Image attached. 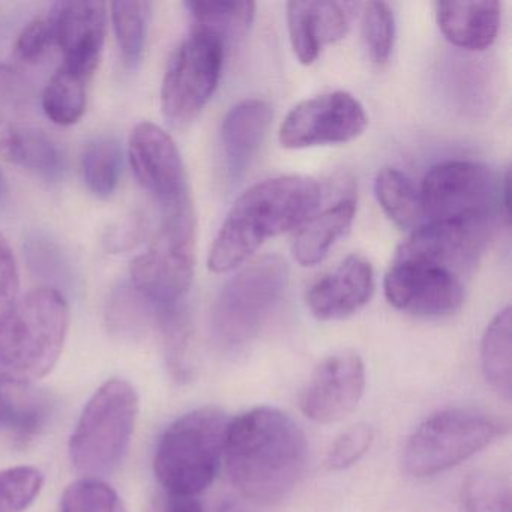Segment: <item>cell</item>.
Masks as SVG:
<instances>
[{"label":"cell","mask_w":512,"mask_h":512,"mask_svg":"<svg viewBox=\"0 0 512 512\" xmlns=\"http://www.w3.org/2000/svg\"><path fill=\"white\" fill-rule=\"evenodd\" d=\"M308 443L295 419L262 406L232 418L227 433V473L236 490L262 505L286 499L307 467Z\"/></svg>","instance_id":"cell-1"},{"label":"cell","mask_w":512,"mask_h":512,"mask_svg":"<svg viewBox=\"0 0 512 512\" xmlns=\"http://www.w3.org/2000/svg\"><path fill=\"white\" fill-rule=\"evenodd\" d=\"M322 202V188L305 176H280L245 191L224 220L208 266L226 274L241 266L268 238L307 223Z\"/></svg>","instance_id":"cell-2"},{"label":"cell","mask_w":512,"mask_h":512,"mask_svg":"<svg viewBox=\"0 0 512 512\" xmlns=\"http://www.w3.org/2000/svg\"><path fill=\"white\" fill-rule=\"evenodd\" d=\"M70 328V307L59 290L23 296L0 322V382L34 383L58 364Z\"/></svg>","instance_id":"cell-3"},{"label":"cell","mask_w":512,"mask_h":512,"mask_svg":"<svg viewBox=\"0 0 512 512\" xmlns=\"http://www.w3.org/2000/svg\"><path fill=\"white\" fill-rule=\"evenodd\" d=\"M230 422L224 410L200 407L164 431L154 458L164 491L196 497L212 484L224 460Z\"/></svg>","instance_id":"cell-4"},{"label":"cell","mask_w":512,"mask_h":512,"mask_svg":"<svg viewBox=\"0 0 512 512\" xmlns=\"http://www.w3.org/2000/svg\"><path fill=\"white\" fill-rule=\"evenodd\" d=\"M139 415V397L127 380H107L86 404L70 439V458L83 478L101 479L124 460Z\"/></svg>","instance_id":"cell-5"},{"label":"cell","mask_w":512,"mask_h":512,"mask_svg":"<svg viewBox=\"0 0 512 512\" xmlns=\"http://www.w3.org/2000/svg\"><path fill=\"white\" fill-rule=\"evenodd\" d=\"M508 422L473 409H448L425 419L407 440L403 466L427 478L457 466L508 433Z\"/></svg>","instance_id":"cell-6"},{"label":"cell","mask_w":512,"mask_h":512,"mask_svg":"<svg viewBox=\"0 0 512 512\" xmlns=\"http://www.w3.org/2000/svg\"><path fill=\"white\" fill-rule=\"evenodd\" d=\"M289 269L278 256H266L224 284L212 307V334L224 350L250 343L286 289Z\"/></svg>","instance_id":"cell-7"},{"label":"cell","mask_w":512,"mask_h":512,"mask_svg":"<svg viewBox=\"0 0 512 512\" xmlns=\"http://www.w3.org/2000/svg\"><path fill=\"white\" fill-rule=\"evenodd\" d=\"M161 226L146 253L131 263V286L160 307L179 305L190 289L196 263L193 202L161 212Z\"/></svg>","instance_id":"cell-8"},{"label":"cell","mask_w":512,"mask_h":512,"mask_svg":"<svg viewBox=\"0 0 512 512\" xmlns=\"http://www.w3.org/2000/svg\"><path fill=\"white\" fill-rule=\"evenodd\" d=\"M419 199L427 221L494 218L496 209L508 218L509 172L499 182L482 164L446 161L428 170Z\"/></svg>","instance_id":"cell-9"},{"label":"cell","mask_w":512,"mask_h":512,"mask_svg":"<svg viewBox=\"0 0 512 512\" xmlns=\"http://www.w3.org/2000/svg\"><path fill=\"white\" fill-rule=\"evenodd\" d=\"M224 46L205 32L193 34L175 50L161 86V109L175 125L193 122L220 83Z\"/></svg>","instance_id":"cell-10"},{"label":"cell","mask_w":512,"mask_h":512,"mask_svg":"<svg viewBox=\"0 0 512 512\" xmlns=\"http://www.w3.org/2000/svg\"><path fill=\"white\" fill-rule=\"evenodd\" d=\"M493 218L428 221L410 232L395 259L418 260L463 278L478 265L487 248Z\"/></svg>","instance_id":"cell-11"},{"label":"cell","mask_w":512,"mask_h":512,"mask_svg":"<svg viewBox=\"0 0 512 512\" xmlns=\"http://www.w3.org/2000/svg\"><path fill=\"white\" fill-rule=\"evenodd\" d=\"M368 125L362 104L347 92H329L299 103L278 133L286 149L340 145L358 139Z\"/></svg>","instance_id":"cell-12"},{"label":"cell","mask_w":512,"mask_h":512,"mask_svg":"<svg viewBox=\"0 0 512 512\" xmlns=\"http://www.w3.org/2000/svg\"><path fill=\"white\" fill-rule=\"evenodd\" d=\"M128 158L137 181L161 212L191 202L178 146L163 128L151 122L136 125L128 139Z\"/></svg>","instance_id":"cell-13"},{"label":"cell","mask_w":512,"mask_h":512,"mask_svg":"<svg viewBox=\"0 0 512 512\" xmlns=\"http://www.w3.org/2000/svg\"><path fill=\"white\" fill-rule=\"evenodd\" d=\"M383 287L392 307L419 317L455 313L466 296L463 280L418 260L395 259Z\"/></svg>","instance_id":"cell-14"},{"label":"cell","mask_w":512,"mask_h":512,"mask_svg":"<svg viewBox=\"0 0 512 512\" xmlns=\"http://www.w3.org/2000/svg\"><path fill=\"white\" fill-rule=\"evenodd\" d=\"M365 367L353 350L329 355L311 374L299 398L302 413L311 421L331 424L346 418L361 401Z\"/></svg>","instance_id":"cell-15"},{"label":"cell","mask_w":512,"mask_h":512,"mask_svg":"<svg viewBox=\"0 0 512 512\" xmlns=\"http://www.w3.org/2000/svg\"><path fill=\"white\" fill-rule=\"evenodd\" d=\"M56 47L62 52L61 67L88 80L100 64L107 29L104 2H56L50 8Z\"/></svg>","instance_id":"cell-16"},{"label":"cell","mask_w":512,"mask_h":512,"mask_svg":"<svg viewBox=\"0 0 512 512\" xmlns=\"http://www.w3.org/2000/svg\"><path fill=\"white\" fill-rule=\"evenodd\" d=\"M374 292V272L365 257L352 254L307 292L311 314L322 322L341 320L361 310Z\"/></svg>","instance_id":"cell-17"},{"label":"cell","mask_w":512,"mask_h":512,"mask_svg":"<svg viewBox=\"0 0 512 512\" xmlns=\"http://www.w3.org/2000/svg\"><path fill=\"white\" fill-rule=\"evenodd\" d=\"M350 4L340 2H289L287 26L296 58L311 65L325 44L346 37L350 25Z\"/></svg>","instance_id":"cell-18"},{"label":"cell","mask_w":512,"mask_h":512,"mask_svg":"<svg viewBox=\"0 0 512 512\" xmlns=\"http://www.w3.org/2000/svg\"><path fill=\"white\" fill-rule=\"evenodd\" d=\"M272 116L271 104L259 98L241 101L227 112L221 127V145L233 176L242 175L259 151Z\"/></svg>","instance_id":"cell-19"},{"label":"cell","mask_w":512,"mask_h":512,"mask_svg":"<svg viewBox=\"0 0 512 512\" xmlns=\"http://www.w3.org/2000/svg\"><path fill=\"white\" fill-rule=\"evenodd\" d=\"M0 154L10 163L46 179L58 181L64 176L67 160L53 137L31 125L0 124Z\"/></svg>","instance_id":"cell-20"},{"label":"cell","mask_w":512,"mask_h":512,"mask_svg":"<svg viewBox=\"0 0 512 512\" xmlns=\"http://www.w3.org/2000/svg\"><path fill=\"white\" fill-rule=\"evenodd\" d=\"M437 23L446 40L460 49L482 52L496 41L500 28V4L484 2H439Z\"/></svg>","instance_id":"cell-21"},{"label":"cell","mask_w":512,"mask_h":512,"mask_svg":"<svg viewBox=\"0 0 512 512\" xmlns=\"http://www.w3.org/2000/svg\"><path fill=\"white\" fill-rule=\"evenodd\" d=\"M55 401L32 383L0 382V428L17 442L40 436L52 418Z\"/></svg>","instance_id":"cell-22"},{"label":"cell","mask_w":512,"mask_h":512,"mask_svg":"<svg viewBox=\"0 0 512 512\" xmlns=\"http://www.w3.org/2000/svg\"><path fill=\"white\" fill-rule=\"evenodd\" d=\"M355 214V199L344 197L331 208L308 220L293 242L292 253L296 262L305 268L319 265L335 242L349 232Z\"/></svg>","instance_id":"cell-23"},{"label":"cell","mask_w":512,"mask_h":512,"mask_svg":"<svg viewBox=\"0 0 512 512\" xmlns=\"http://www.w3.org/2000/svg\"><path fill=\"white\" fill-rule=\"evenodd\" d=\"M512 314L511 308L496 314L485 329L481 344L482 373L491 388L511 400L512 394Z\"/></svg>","instance_id":"cell-24"},{"label":"cell","mask_w":512,"mask_h":512,"mask_svg":"<svg viewBox=\"0 0 512 512\" xmlns=\"http://www.w3.org/2000/svg\"><path fill=\"white\" fill-rule=\"evenodd\" d=\"M193 17L194 31L205 32L227 43L247 34L256 17L254 2H185Z\"/></svg>","instance_id":"cell-25"},{"label":"cell","mask_w":512,"mask_h":512,"mask_svg":"<svg viewBox=\"0 0 512 512\" xmlns=\"http://www.w3.org/2000/svg\"><path fill=\"white\" fill-rule=\"evenodd\" d=\"M374 194L389 220L401 230L413 232L421 226V199L412 181L400 170L385 167L374 179Z\"/></svg>","instance_id":"cell-26"},{"label":"cell","mask_w":512,"mask_h":512,"mask_svg":"<svg viewBox=\"0 0 512 512\" xmlns=\"http://www.w3.org/2000/svg\"><path fill=\"white\" fill-rule=\"evenodd\" d=\"M154 302L140 295L131 284L113 293L107 310V323L110 331L118 337L139 340L148 334L149 329L157 328L161 311Z\"/></svg>","instance_id":"cell-27"},{"label":"cell","mask_w":512,"mask_h":512,"mask_svg":"<svg viewBox=\"0 0 512 512\" xmlns=\"http://www.w3.org/2000/svg\"><path fill=\"white\" fill-rule=\"evenodd\" d=\"M124 152L118 140L100 137L86 145L82 154V176L94 196L107 199L118 188Z\"/></svg>","instance_id":"cell-28"},{"label":"cell","mask_w":512,"mask_h":512,"mask_svg":"<svg viewBox=\"0 0 512 512\" xmlns=\"http://www.w3.org/2000/svg\"><path fill=\"white\" fill-rule=\"evenodd\" d=\"M151 2L121 0L112 4V22L125 65L136 68L145 53Z\"/></svg>","instance_id":"cell-29"},{"label":"cell","mask_w":512,"mask_h":512,"mask_svg":"<svg viewBox=\"0 0 512 512\" xmlns=\"http://www.w3.org/2000/svg\"><path fill=\"white\" fill-rule=\"evenodd\" d=\"M43 110L53 124H77L86 110V80L59 67L44 89Z\"/></svg>","instance_id":"cell-30"},{"label":"cell","mask_w":512,"mask_h":512,"mask_svg":"<svg viewBox=\"0 0 512 512\" xmlns=\"http://www.w3.org/2000/svg\"><path fill=\"white\" fill-rule=\"evenodd\" d=\"M61 512H128L119 494L103 479L82 478L68 485Z\"/></svg>","instance_id":"cell-31"},{"label":"cell","mask_w":512,"mask_h":512,"mask_svg":"<svg viewBox=\"0 0 512 512\" xmlns=\"http://www.w3.org/2000/svg\"><path fill=\"white\" fill-rule=\"evenodd\" d=\"M466 512H511L508 479L488 472L472 473L463 484Z\"/></svg>","instance_id":"cell-32"},{"label":"cell","mask_w":512,"mask_h":512,"mask_svg":"<svg viewBox=\"0 0 512 512\" xmlns=\"http://www.w3.org/2000/svg\"><path fill=\"white\" fill-rule=\"evenodd\" d=\"M362 38L374 64H385L394 49L395 22L385 2H368L362 13Z\"/></svg>","instance_id":"cell-33"},{"label":"cell","mask_w":512,"mask_h":512,"mask_svg":"<svg viewBox=\"0 0 512 512\" xmlns=\"http://www.w3.org/2000/svg\"><path fill=\"white\" fill-rule=\"evenodd\" d=\"M44 478L31 466L0 470V512H23L35 502Z\"/></svg>","instance_id":"cell-34"},{"label":"cell","mask_w":512,"mask_h":512,"mask_svg":"<svg viewBox=\"0 0 512 512\" xmlns=\"http://www.w3.org/2000/svg\"><path fill=\"white\" fill-rule=\"evenodd\" d=\"M373 428L368 424L352 425L332 443L328 454V466L332 470H344L358 463L373 443Z\"/></svg>","instance_id":"cell-35"},{"label":"cell","mask_w":512,"mask_h":512,"mask_svg":"<svg viewBox=\"0 0 512 512\" xmlns=\"http://www.w3.org/2000/svg\"><path fill=\"white\" fill-rule=\"evenodd\" d=\"M55 49V31L49 16L29 23L16 44L17 55L26 64H38Z\"/></svg>","instance_id":"cell-36"},{"label":"cell","mask_w":512,"mask_h":512,"mask_svg":"<svg viewBox=\"0 0 512 512\" xmlns=\"http://www.w3.org/2000/svg\"><path fill=\"white\" fill-rule=\"evenodd\" d=\"M19 292L20 278L16 257L7 239L0 233V322L19 301Z\"/></svg>","instance_id":"cell-37"},{"label":"cell","mask_w":512,"mask_h":512,"mask_svg":"<svg viewBox=\"0 0 512 512\" xmlns=\"http://www.w3.org/2000/svg\"><path fill=\"white\" fill-rule=\"evenodd\" d=\"M148 512H203V508L197 497L161 490L152 499Z\"/></svg>","instance_id":"cell-38"},{"label":"cell","mask_w":512,"mask_h":512,"mask_svg":"<svg viewBox=\"0 0 512 512\" xmlns=\"http://www.w3.org/2000/svg\"><path fill=\"white\" fill-rule=\"evenodd\" d=\"M140 218H134V220H128L125 223L124 229L119 227L113 232L112 238H110L109 244L112 250H125V248L133 247L136 245L137 239L140 238Z\"/></svg>","instance_id":"cell-39"},{"label":"cell","mask_w":512,"mask_h":512,"mask_svg":"<svg viewBox=\"0 0 512 512\" xmlns=\"http://www.w3.org/2000/svg\"><path fill=\"white\" fill-rule=\"evenodd\" d=\"M7 193V181H5L4 173H2V170H0V200L4 199V197L7 196Z\"/></svg>","instance_id":"cell-40"}]
</instances>
